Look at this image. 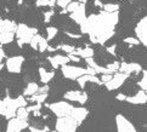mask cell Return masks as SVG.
<instances>
[{
    "label": "cell",
    "instance_id": "cell-1",
    "mask_svg": "<svg viewBox=\"0 0 147 132\" xmlns=\"http://www.w3.org/2000/svg\"><path fill=\"white\" fill-rule=\"evenodd\" d=\"M119 22L118 12H100L91 15L80 24V31L83 34H89L90 40L94 44L103 45L114 35V28Z\"/></svg>",
    "mask_w": 147,
    "mask_h": 132
},
{
    "label": "cell",
    "instance_id": "cell-2",
    "mask_svg": "<svg viewBox=\"0 0 147 132\" xmlns=\"http://www.w3.org/2000/svg\"><path fill=\"white\" fill-rule=\"evenodd\" d=\"M27 101L23 96H18L16 99H12L10 97H6L5 99L0 101V115H3L6 119L16 118V112L21 107H26Z\"/></svg>",
    "mask_w": 147,
    "mask_h": 132
},
{
    "label": "cell",
    "instance_id": "cell-3",
    "mask_svg": "<svg viewBox=\"0 0 147 132\" xmlns=\"http://www.w3.org/2000/svg\"><path fill=\"white\" fill-rule=\"evenodd\" d=\"M35 34H38V30L35 28H30L27 24H18L16 29V38H17L18 46L29 44Z\"/></svg>",
    "mask_w": 147,
    "mask_h": 132
},
{
    "label": "cell",
    "instance_id": "cell-4",
    "mask_svg": "<svg viewBox=\"0 0 147 132\" xmlns=\"http://www.w3.org/2000/svg\"><path fill=\"white\" fill-rule=\"evenodd\" d=\"M48 108L56 115L57 118H65V117H69L71 115L73 105L62 101V102L50 103V104H48Z\"/></svg>",
    "mask_w": 147,
    "mask_h": 132
},
{
    "label": "cell",
    "instance_id": "cell-5",
    "mask_svg": "<svg viewBox=\"0 0 147 132\" xmlns=\"http://www.w3.org/2000/svg\"><path fill=\"white\" fill-rule=\"evenodd\" d=\"M77 121L71 118V117H65V118H59L56 121V131L57 132H76L78 127Z\"/></svg>",
    "mask_w": 147,
    "mask_h": 132
},
{
    "label": "cell",
    "instance_id": "cell-6",
    "mask_svg": "<svg viewBox=\"0 0 147 132\" xmlns=\"http://www.w3.org/2000/svg\"><path fill=\"white\" fill-rule=\"evenodd\" d=\"M62 74L63 76L69 79V80H78L80 76L86 75L88 69L86 68H80V67H74V66H63L62 67Z\"/></svg>",
    "mask_w": 147,
    "mask_h": 132
},
{
    "label": "cell",
    "instance_id": "cell-7",
    "mask_svg": "<svg viewBox=\"0 0 147 132\" xmlns=\"http://www.w3.org/2000/svg\"><path fill=\"white\" fill-rule=\"evenodd\" d=\"M129 78V74H125V73H122V72H117L114 73V75L112 76V79L109 80L108 82L105 84L107 90L109 91H113V90H118L119 87H122L124 85L125 80Z\"/></svg>",
    "mask_w": 147,
    "mask_h": 132
},
{
    "label": "cell",
    "instance_id": "cell-8",
    "mask_svg": "<svg viewBox=\"0 0 147 132\" xmlns=\"http://www.w3.org/2000/svg\"><path fill=\"white\" fill-rule=\"evenodd\" d=\"M24 58L23 56H12L10 58L6 60V68L10 73L13 74H20L21 70H22V66H23Z\"/></svg>",
    "mask_w": 147,
    "mask_h": 132
},
{
    "label": "cell",
    "instance_id": "cell-9",
    "mask_svg": "<svg viewBox=\"0 0 147 132\" xmlns=\"http://www.w3.org/2000/svg\"><path fill=\"white\" fill-rule=\"evenodd\" d=\"M115 125H117V132H136L135 126L122 114L115 117Z\"/></svg>",
    "mask_w": 147,
    "mask_h": 132
},
{
    "label": "cell",
    "instance_id": "cell-10",
    "mask_svg": "<svg viewBox=\"0 0 147 132\" xmlns=\"http://www.w3.org/2000/svg\"><path fill=\"white\" fill-rule=\"evenodd\" d=\"M135 33L138 35V39L140 40V44L147 47V16H145L138 23V25L135 27Z\"/></svg>",
    "mask_w": 147,
    "mask_h": 132
},
{
    "label": "cell",
    "instance_id": "cell-11",
    "mask_svg": "<svg viewBox=\"0 0 147 132\" xmlns=\"http://www.w3.org/2000/svg\"><path fill=\"white\" fill-rule=\"evenodd\" d=\"M29 127L28 121L21 120L18 118H12L9 120V123L6 125V132H21Z\"/></svg>",
    "mask_w": 147,
    "mask_h": 132
},
{
    "label": "cell",
    "instance_id": "cell-12",
    "mask_svg": "<svg viewBox=\"0 0 147 132\" xmlns=\"http://www.w3.org/2000/svg\"><path fill=\"white\" fill-rule=\"evenodd\" d=\"M88 98L89 96L86 92H82V91H78V90H73V91H68L65 93V99L71 102H78L82 105H84L88 102Z\"/></svg>",
    "mask_w": 147,
    "mask_h": 132
},
{
    "label": "cell",
    "instance_id": "cell-13",
    "mask_svg": "<svg viewBox=\"0 0 147 132\" xmlns=\"http://www.w3.org/2000/svg\"><path fill=\"white\" fill-rule=\"evenodd\" d=\"M71 18L76 23L78 24H82L84 23L86 21V9H85V4H80L79 5V7H78L74 12H72L71 13Z\"/></svg>",
    "mask_w": 147,
    "mask_h": 132
},
{
    "label": "cell",
    "instance_id": "cell-14",
    "mask_svg": "<svg viewBox=\"0 0 147 132\" xmlns=\"http://www.w3.org/2000/svg\"><path fill=\"white\" fill-rule=\"evenodd\" d=\"M88 109L86 108H83V107H73L72 112H71V115L69 117L73 118L78 125H80L84 120H85V118L88 117Z\"/></svg>",
    "mask_w": 147,
    "mask_h": 132
},
{
    "label": "cell",
    "instance_id": "cell-15",
    "mask_svg": "<svg viewBox=\"0 0 147 132\" xmlns=\"http://www.w3.org/2000/svg\"><path fill=\"white\" fill-rule=\"evenodd\" d=\"M125 101L130 104H145V103H147V93H146V91H144V90H140V91L136 92L134 96L127 97Z\"/></svg>",
    "mask_w": 147,
    "mask_h": 132
},
{
    "label": "cell",
    "instance_id": "cell-16",
    "mask_svg": "<svg viewBox=\"0 0 147 132\" xmlns=\"http://www.w3.org/2000/svg\"><path fill=\"white\" fill-rule=\"evenodd\" d=\"M142 70V67L139 63H135V62H131V63H120V68H119V72L125 73V74H129L130 73H139Z\"/></svg>",
    "mask_w": 147,
    "mask_h": 132
},
{
    "label": "cell",
    "instance_id": "cell-17",
    "mask_svg": "<svg viewBox=\"0 0 147 132\" xmlns=\"http://www.w3.org/2000/svg\"><path fill=\"white\" fill-rule=\"evenodd\" d=\"M49 62L51 63V66L54 68H59V67H63L66 64H68L69 58L68 56H62V55H55L49 57Z\"/></svg>",
    "mask_w": 147,
    "mask_h": 132
},
{
    "label": "cell",
    "instance_id": "cell-18",
    "mask_svg": "<svg viewBox=\"0 0 147 132\" xmlns=\"http://www.w3.org/2000/svg\"><path fill=\"white\" fill-rule=\"evenodd\" d=\"M17 25L10 19H0V34L9 31V33H16Z\"/></svg>",
    "mask_w": 147,
    "mask_h": 132
},
{
    "label": "cell",
    "instance_id": "cell-19",
    "mask_svg": "<svg viewBox=\"0 0 147 132\" xmlns=\"http://www.w3.org/2000/svg\"><path fill=\"white\" fill-rule=\"evenodd\" d=\"M72 55L82 57V58L86 60L90 58V57H94V50L91 47H84V49H76L74 52H72Z\"/></svg>",
    "mask_w": 147,
    "mask_h": 132
},
{
    "label": "cell",
    "instance_id": "cell-20",
    "mask_svg": "<svg viewBox=\"0 0 147 132\" xmlns=\"http://www.w3.org/2000/svg\"><path fill=\"white\" fill-rule=\"evenodd\" d=\"M39 76H40V81L44 84V85H46L48 82H50L52 79H54L55 76V73L54 72H48L45 69V68L40 67L39 68Z\"/></svg>",
    "mask_w": 147,
    "mask_h": 132
},
{
    "label": "cell",
    "instance_id": "cell-21",
    "mask_svg": "<svg viewBox=\"0 0 147 132\" xmlns=\"http://www.w3.org/2000/svg\"><path fill=\"white\" fill-rule=\"evenodd\" d=\"M38 90H39V85H38V84H35V82H29L28 85L26 86V88H24L23 96H29V97H32L33 94H35L36 92H38Z\"/></svg>",
    "mask_w": 147,
    "mask_h": 132
},
{
    "label": "cell",
    "instance_id": "cell-22",
    "mask_svg": "<svg viewBox=\"0 0 147 132\" xmlns=\"http://www.w3.org/2000/svg\"><path fill=\"white\" fill-rule=\"evenodd\" d=\"M15 39V33H9V31H5V33L0 34V44L1 45H7L11 44Z\"/></svg>",
    "mask_w": 147,
    "mask_h": 132
},
{
    "label": "cell",
    "instance_id": "cell-23",
    "mask_svg": "<svg viewBox=\"0 0 147 132\" xmlns=\"http://www.w3.org/2000/svg\"><path fill=\"white\" fill-rule=\"evenodd\" d=\"M16 118L21 119V120H26L28 121V118H29V112L27 110V108L26 107H21L17 109L16 112Z\"/></svg>",
    "mask_w": 147,
    "mask_h": 132
},
{
    "label": "cell",
    "instance_id": "cell-24",
    "mask_svg": "<svg viewBox=\"0 0 147 132\" xmlns=\"http://www.w3.org/2000/svg\"><path fill=\"white\" fill-rule=\"evenodd\" d=\"M103 11L105 12H109V13H113V12H118L119 11V5L118 4H105L103 5Z\"/></svg>",
    "mask_w": 147,
    "mask_h": 132
},
{
    "label": "cell",
    "instance_id": "cell-25",
    "mask_svg": "<svg viewBox=\"0 0 147 132\" xmlns=\"http://www.w3.org/2000/svg\"><path fill=\"white\" fill-rule=\"evenodd\" d=\"M48 47H49V43H48V39H45L43 38V36H39V40H38V51L40 52H44L48 50Z\"/></svg>",
    "mask_w": 147,
    "mask_h": 132
},
{
    "label": "cell",
    "instance_id": "cell-26",
    "mask_svg": "<svg viewBox=\"0 0 147 132\" xmlns=\"http://www.w3.org/2000/svg\"><path fill=\"white\" fill-rule=\"evenodd\" d=\"M46 98H48V93H38V92H36L35 94H33V96L30 97V101L41 104Z\"/></svg>",
    "mask_w": 147,
    "mask_h": 132
},
{
    "label": "cell",
    "instance_id": "cell-27",
    "mask_svg": "<svg viewBox=\"0 0 147 132\" xmlns=\"http://www.w3.org/2000/svg\"><path fill=\"white\" fill-rule=\"evenodd\" d=\"M36 6H50V7H54L55 4H56V0H36Z\"/></svg>",
    "mask_w": 147,
    "mask_h": 132
},
{
    "label": "cell",
    "instance_id": "cell-28",
    "mask_svg": "<svg viewBox=\"0 0 147 132\" xmlns=\"http://www.w3.org/2000/svg\"><path fill=\"white\" fill-rule=\"evenodd\" d=\"M46 33H48V40H51V39H54L55 36L57 35V33H59V29H57L56 27H48V28H46Z\"/></svg>",
    "mask_w": 147,
    "mask_h": 132
},
{
    "label": "cell",
    "instance_id": "cell-29",
    "mask_svg": "<svg viewBox=\"0 0 147 132\" xmlns=\"http://www.w3.org/2000/svg\"><path fill=\"white\" fill-rule=\"evenodd\" d=\"M139 86H140L141 90H144V91H147V70L144 72V74H142V79L140 80Z\"/></svg>",
    "mask_w": 147,
    "mask_h": 132
},
{
    "label": "cell",
    "instance_id": "cell-30",
    "mask_svg": "<svg viewBox=\"0 0 147 132\" xmlns=\"http://www.w3.org/2000/svg\"><path fill=\"white\" fill-rule=\"evenodd\" d=\"M90 79H91V75H89V74H86V75L80 76L77 81H78V84L80 85V87H84V86L86 85V82H88V81H90Z\"/></svg>",
    "mask_w": 147,
    "mask_h": 132
},
{
    "label": "cell",
    "instance_id": "cell-31",
    "mask_svg": "<svg viewBox=\"0 0 147 132\" xmlns=\"http://www.w3.org/2000/svg\"><path fill=\"white\" fill-rule=\"evenodd\" d=\"M107 68L111 72H113V73H117L118 70H119V68H120V63L119 62H117V61H114V62H112V63H108L107 64Z\"/></svg>",
    "mask_w": 147,
    "mask_h": 132
},
{
    "label": "cell",
    "instance_id": "cell-32",
    "mask_svg": "<svg viewBox=\"0 0 147 132\" xmlns=\"http://www.w3.org/2000/svg\"><path fill=\"white\" fill-rule=\"evenodd\" d=\"M56 49H61L62 51H65V52H67V54L69 55V54H72V52H74L76 47L72 46V45H60V46H57Z\"/></svg>",
    "mask_w": 147,
    "mask_h": 132
},
{
    "label": "cell",
    "instance_id": "cell-33",
    "mask_svg": "<svg viewBox=\"0 0 147 132\" xmlns=\"http://www.w3.org/2000/svg\"><path fill=\"white\" fill-rule=\"evenodd\" d=\"M79 5H80V3H78V1H72L69 5H68V6L66 7V10H67V12H69V13H72V12H74L79 7Z\"/></svg>",
    "mask_w": 147,
    "mask_h": 132
},
{
    "label": "cell",
    "instance_id": "cell-34",
    "mask_svg": "<svg viewBox=\"0 0 147 132\" xmlns=\"http://www.w3.org/2000/svg\"><path fill=\"white\" fill-rule=\"evenodd\" d=\"M124 43L129 44L130 46H135V45H140V40L138 38H133V36H129V38L124 39Z\"/></svg>",
    "mask_w": 147,
    "mask_h": 132
},
{
    "label": "cell",
    "instance_id": "cell-35",
    "mask_svg": "<svg viewBox=\"0 0 147 132\" xmlns=\"http://www.w3.org/2000/svg\"><path fill=\"white\" fill-rule=\"evenodd\" d=\"M72 1L73 0H56V5L57 6H60L61 9H66Z\"/></svg>",
    "mask_w": 147,
    "mask_h": 132
},
{
    "label": "cell",
    "instance_id": "cell-36",
    "mask_svg": "<svg viewBox=\"0 0 147 132\" xmlns=\"http://www.w3.org/2000/svg\"><path fill=\"white\" fill-rule=\"evenodd\" d=\"M29 131L30 132H49V127L45 126L44 129H38V127H34V126H29Z\"/></svg>",
    "mask_w": 147,
    "mask_h": 132
},
{
    "label": "cell",
    "instance_id": "cell-37",
    "mask_svg": "<svg viewBox=\"0 0 147 132\" xmlns=\"http://www.w3.org/2000/svg\"><path fill=\"white\" fill-rule=\"evenodd\" d=\"M85 61H86V63H88V66L90 67V68H94V69H95V68L98 66L97 63L95 62V60H94V57H90V58H86Z\"/></svg>",
    "mask_w": 147,
    "mask_h": 132
},
{
    "label": "cell",
    "instance_id": "cell-38",
    "mask_svg": "<svg viewBox=\"0 0 147 132\" xmlns=\"http://www.w3.org/2000/svg\"><path fill=\"white\" fill-rule=\"evenodd\" d=\"M52 16H54V11H48V12H45L44 13V21H45V23H49L51 18H52Z\"/></svg>",
    "mask_w": 147,
    "mask_h": 132
},
{
    "label": "cell",
    "instance_id": "cell-39",
    "mask_svg": "<svg viewBox=\"0 0 147 132\" xmlns=\"http://www.w3.org/2000/svg\"><path fill=\"white\" fill-rule=\"evenodd\" d=\"M112 76H113V75H111V74H102V76H101V81H102L103 84H106V82H108L109 80H111Z\"/></svg>",
    "mask_w": 147,
    "mask_h": 132
},
{
    "label": "cell",
    "instance_id": "cell-40",
    "mask_svg": "<svg viewBox=\"0 0 147 132\" xmlns=\"http://www.w3.org/2000/svg\"><path fill=\"white\" fill-rule=\"evenodd\" d=\"M115 49H117V45H113V46H108L107 47V52H109L111 55H115Z\"/></svg>",
    "mask_w": 147,
    "mask_h": 132
},
{
    "label": "cell",
    "instance_id": "cell-41",
    "mask_svg": "<svg viewBox=\"0 0 147 132\" xmlns=\"http://www.w3.org/2000/svg\"><path fill=\"white\" fill-rule=\"evenodd\" d=\"M68 58H69V61H73V62H79L80 61V57L74 56V55H72V54L68 55Z\"/></svg>",
    "mask_w": 147,
    "mask_h": 132
},
{
    "label": "cell",
    "instance_id": "cell-42",
    "mask_svg": "<svg viewBox=\"0 0 147 132\" xmlns=\"http://www.w3.org/2000/svg\"><path fill=\"white\" fill-rule=\"evenodd\" d=\"M94 5H95V6H97L98 9H103V3L101 1V0H94Z\"/></svg>",
    "mask_w": 147,
    "mask_h": 132
},
{
    "label": "cell",
    "instance_id": "cell-43",
    "mask_svg": "<svg viewBox=\"0 0 147 132\" xmlns=\"http://www.w3.org/2000/svg\"><path fill=\"white\" fill-rule=\"evenodd\" d=\"M127 97H128V96H125L124 93H118V94H117V99H118V101H125V99H127Z\"/></svg>",
    "mask_w": 147,
    "mask_h": 132
},
{
    "label": "cell",
    "instance_id": "cell-44",
    "mask_svg": "<svg viewBox=\"0 0 147 132\" xmlns=\"http://www.w3.org/2000/svg\"><path fill=\"white\" fill-rule=\"evenodd\" d=\"M6 57V55H5V51L3 49H0V63H3V60Z\"/></svg>",
    "mask_w": 147,
    "mask_h": 132
},
{
    "label": "cell",
    "instance_id": "cell-45",
    "mask_svg": "<svg viewBox=\"0 0 147 132\" xmlns=\"http://www.w3.org/2000/svg\"><path fill=\"white\" fill-rule=\"evenodd\" d=\"M67 35H69L71 38H74V39H78V38H80V35H78V34H72V33H66Z\"/></svg>",
    "mask_w": 147,
    "mask_h": 132
},
{
    "label": "cell",
    "instance_id": "cell-46",
    "mask_svg": "<svg viewBox=\"0 0 147 132\" xmlns=\"http://www.w3.org/2000/svg\"><path fill=\"white\" fill-rule=\"evenodd\" d=\"M76 1L80 3V4H86V1H88V0H76Z\"/></svg>",
    "mask_w": 147,
    "mask_h": 132
},
{
    "label": "cell",
    "instance_id": "cell-47",
    "mask_svg": "<svg viewBox=\"0 0 147 132\" xmlns=\"http://www.w3.org/2000/svg\"><path fill=\"white\" fill-rule=\"evenodd\" d=\"M49 132H57V131H56V130H54V131H49Z\"/></svg>",
    "mask_w": 147,
    "mask_h": 132
},
{
    "label": "cell",
    "instance_id": "cell-48",
    "mask_svg": "<svg viewBox=\"0 0 147 132\" xmlns=\"http://www.w3.org/2000/svg\"><path fill=\"white\" fill-rule=\"evenodd\" d=\"M1 46H3V45H1V44H0V49H3V47H1Z\"/></svg>",
    "mask_w": 147,
    "mask_h": 132
},
{
    "label": "cell",
    "instance_id": "cell-49",
    "mask_svg": "<svg viewBox=\"0 0 147 132\" xmlns=\"http://www.w3.org/2000/svg\"><path fill=\"white\" fill-rule=\"evenodd\" d=\"M146 93H147V91H146Z\"/></svg>",
    "mask_w": 147,
    "mask_h": 132
},
{
    "label": "cell",
    "instance_id": "cell-50",
    "mask_svg": "<svg viewBox=\"0 0 147 132\" xmlns=\"http://www.w3.org/2000/svg\"><path fill=\"white\" fill-rule=\"evenodd\" d=\"M0 101H1V99H0Z\"/></svg>",
    "mask_w": 147,
    "mask_h": 132
}]
</instances>
